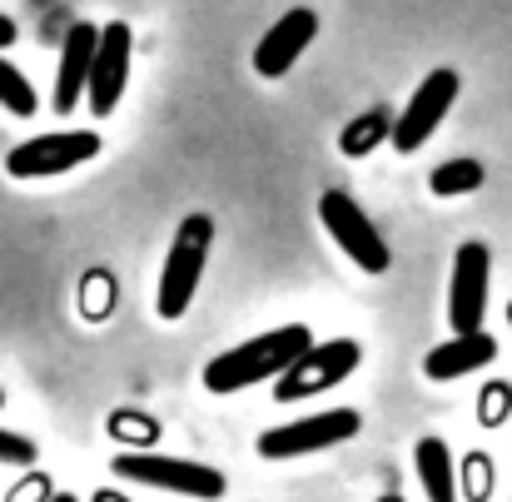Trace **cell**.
Returning a JSON list of instances; mask_svg holds the SVG:
<instances>
[{"label": "cell", "instance_id": "obj_1", "mask_svg": "<svg viewBox=\"0 0 512 502\" xmlns=\"http://www.w3.org/2000/svg\"><path fill=\"white\" fill-rule=\"evenodd\" d=\"M314 343L309 324H279L269 334H254L224 353H214L204 363V388L209 393H239V388H254L264 378H279L304 348Z\"/></svg>", "mask_w": 512, "mask_h": 502}, {"label": "cell", "instance_id": "obj_2", "mask_svg": "<svg viewBox=\"0 0 512 502\" xmlns=\"http://www.w3.org/2000/svg\"><path fill=\"white\" fill-rule=\"evenodd\" d=\"M209 249H214V219H209V214H189V219L174 229V244H170V254H165V269H160V289H155L160 319L174 324V319L189 314Z\"/></svg>", "mask_w": 512, "mask_h": 502}, {"label": "cell", "instance_id": "obj_3", "mask_svg": "<svg viewBox=\"0 0 512 502\" xmlns=\"http://www.w3.org/2000/svg\"><path fill=\"white\" fill-rule=\"evenodd\" d=\"M110 473L125 478V483L179 493V498H199V502L224 498V473L209 468V463H194V458H165V453H145L140 448V453H115Z\"/></svg>", "mask_w": 512, "mask_h": 502}, {"label": "cell", "instance_id": "obj_4", "mask_svg": "<svg viewBox=\"0 0 512 502\" xmlns=\"http://www.w3.org/2000/svg\"><path fill=\"white\" fill-rule=\"evenodd\" d=\"M458 95H463V75L458 70H428L423 75V85L408 95V105L393 115V130H388V140H393V150L398 155H413V150H423L428 140H433V130L443 125V115L458 105Z\"/></svg>", "mask_w": 512, "mask_h": 502}, {"label": "cell", "instance_id": "obj_5", "mask_svg": "<svg viewBox=\"0 0 512 502\" xmlns=\"http://www.w3.org/2000/svg\"><path fill=\"white\" fill-rule=\"evenodd\" d=\"M363 348L353 338H329V343H309L279 378H274V398L279 403H299V398H314V393H329L339 388L343 378L358 368Z\"/></svg>", "mask_w": 512, "mask_h": 502}, {"label": "cell", "instance_id": "obj_6", "mask_svg": "<svg viewBox=\"0 0 512 502\" xmlns=\"http://www.w3.org/2000/svg\"><path fill=\"white\" fill-rule=\"evenodd\" d=\"M363 428V413L358 408H329V413H309L299 423H279L259 438V453L274 458V463H289V458H309V453H324V448H339L348 438H358Z\"/></svg>", "mask_w": 512, "mask_h": 502}, {"label": "cell", "instance_id": "obj_7", "mask_svg": "<svg viewBox=\"0 0 512 502\" xmlns=\"http://www.w3.org/2000/svg\"><path fill=\"white\" fill-rule=\"evenodd\" d=\"M319 219H324L329 239L339 244L363 274H388L393 254H388V244H383V229L358 209V199H348L343 189H324V199H319Z\"/></svg>", "mask_w": 512, "mask_h": 502}, {"label": "cell", "instance_id": "obj_8", "mask_svg": "<svg viewBox=\"0 0 512 502\" xmlns=\"http://www.w3.org/2000/svg\"><path fill=\"white\" fill-rule=\"evenodd\" d=\"M100 135L95 130H55V135H35L25 145H15L5 155V174L10 179H55V174H70V169L90 165L100 155Z\"/></svg>", "mask_w": 512, "mask_h": 502}, {"label": "cell", "instance_id": "obj_9", "mask_svg": "<svg viewBox=\"0 0 512 502\" xmlns=\"http://www.w3.org/2000/svg\"><path fill=\"white\" fill-rule=\"evenodd\" d=\"M488 279H493V249L483 239H468L453 254V284H448V324H453V334H478L483 329Z\"/></svg>", "mask_w": 512, "mask_h": 502}, {"label": "cell", "instance_id": "obj_10", "mask_svg": "<svg viewBox=\"0 0 512 502\" xmlns=\"http://www.w3.org/2000/svg\"><path fill=\"white\" fill-rule=\"evenodd\" d=\"M130 55H135V35L125 20H110L95 40V60H90V80H85V105L90 115H110L130 85Z\"/></svg>", "mask_w": 512, "mask_h": 502}, {"label": "cell", "instance_id": "obj_11", "mask_svg": "<svg viewBox=\"0 0 512 502\" xmlns=\"http://www.w3.org/2000/svg\"><path fill=\"white\" fill-rule=\"evenodd\" d=\"M314 35H319V15H314L309 5L284 10V15L264 30V40L254 45V75H259V80H279V75H289L294 60L314 45Z\"/></svg>", "mask_w": 512, "mask_h": 502}, {"label": "cell", "instance_id": "obj_12", "mask_svg": "<svg viewBox=\"0 0 512 502\" xmlns=\"http://www.w3.org/2000/svg\"><path fill=\"white\" fill-rule=\"evenodd\" d=\"M498 358V338L493 334H453L448 343H438V348H428V358H423V373L433 378V383H453V378H463V373H478V368H488Z\"/></svg>", "mask_w": 512, "mask_h": 502}, {"label": "cell", "instance_id": "obj_13", "mask_svg": "<svg viewBox=\"0 0 512 502\" xmlns=\"http://www.w3.org/2000/svg\"><path fill=\"white\" fill-rule=\"evenodd\" d=\"M95 25H70L65 30V50H60V70H55V110H75L85 100V80H90V60H95Z\"/></svg>", "mask_w": 512, "mask_h": 502}, {"label": "cell", "instance_id": "obj_14", "mask_svg": "<svg viewBox=\"0 0 512 502\" xmlns=\"http://www.w3.org/2000/svg\"><path fill=\"white\" fill-rule=\"evenodd\" d=\"M413 468L428 502H458V468H453V448L443 438H423L413 448Z\"/></svg>", "mask_w": 512, "mask_h": 502}, {"label": "cell", "instance_id": "obj_15", "mask_svg": "<svg viewBox=\"0 0 512 502\" xmlns=\"http://www.w3.org/2000/svg\"><path fill=\"white\" fill-rule=\"evenodd\" d=\"M388 130H393V115L378 105V110H363L358 120H348L339 135V150L343 155H353V160H363L368 150H378L383 140H388Z\"/></svg>", "mask_w": 512, "mask_h": 502}, {"label": "cell", "instance_id": "obj_16", "mask_svg": "<svg viewBox=\"0 0 512 502\" xmlns=\"http://www.w3.org/2000/svg\"><path fill=\"white\" fill-rule=\"evenodd\" d=\"M483 179H488V169L478 165V160H443V165L428 174V189L438 194V199H453V194H473V189H483Z\"/></svg>", "mask_w": 512, "mask_h": 502}, {"label": "cell", "instance_id": "obj_17", "mask_svg": "<svg viewBox=\"0 0 512 502\" xmlns=\"http://www.w3.org/2000/svg\"><path fill=\"white\" fill-rule=\"evenodd\" d=\"M0 110H10V115H35V110H40L35 85H30V80H25V70H20V65H10L5 55H0Z\"/></svg>", "mask_w": 512, "mask_h": 502}, {"label": "cell", "instance_id": "obj_18", "mask_svg": "<svg viewBox=\"0 0 512 502\" xmlns=\"http://www.w3.org/2000/svg\"><path fill=\"white\" fill-rule=\"evenodd\" d=\"M0 463H10V468H30V463H35V443L20 438V433H10V428H0Z\"/></svg>", "mask_w": 512, "mask_h": 502}, {"label": "cell", "instance_id": "obj_19", "mask_svg": "<svg viewBox=\"0 0 512 502\" xmlns=\"http://www.w3.org/2000/svg\"><path fill=\"white\" fill-rule=\"evenodd\" d=\"M45 498H50L45 478H30V483H20V488L10 493V502H45Z\"/></svg>", "mask_w": 512, "mask_h": 502}, {"label": "cell", "instance_id": "obj_20", "mask_svg": "<svg viewBox=\"0 0 512 502\" xmlns=\"http://www.w3.org/2000/svg\"><path fill=\"white\" fill-rule=\"evenodd\" d=\"M15 35H20V30H15V20H10V15H0V55L15 45Z\"/></svg>", "mask_w": 512, "mask_h": 502}, {"label": "cell", "instance_id": "obj_21", "mask_svg": "<svg viewBox=\"0 0 512 502\" xmlns=\"http://www.w3.org/2000/svg\"><path fill=\"white\" fill-rule=\"evenodd\" d=\"M95 502H125V498H120V493H105V488H100V493H95Z\"/></svg>", "mask_w": 512, "mask_h": 502}, {"label": "cell", "instance_id": "obj_22", "mask_svg": "<svg viewBox=\"0 0 512 502\" xmlns=\"http://www.w3.org/2000/svg\"><path fill=\"white\" fill-rule=\"evenodd\" d=\"M45 502H80V498H75V493H50Z\"/></svg>", "mask_w": 512, "mask_h": 502}, {"label": "cell", "instance_id": "obj_23", "mask_svg": "<svg viewBox=\"0 0 512 502\" xmlns=\"http://www.w3.org/2000/svg\"><path fill=\"white\" fill-rule=\"evenodd\" d=\"M508 324H512V304H508Z\"/></svg>", "mask_w": 512, "mask_h": 502}, {"label": "cell", "instance_id": "obj_24", "mask_svg": "<svg viewBox=\"0 0 512 502\" xmlns=\"http://www.w3.org/2000/svg\"><path fill=\"white\" fill-rule=\"evenodd\" d=\"M388 502H398V498H388Z\"/></svg>", "mask_w": 512, "mask_h": 502}]
</instances>
